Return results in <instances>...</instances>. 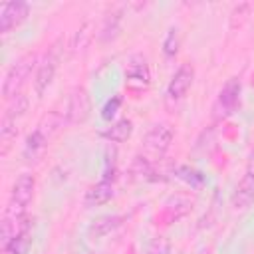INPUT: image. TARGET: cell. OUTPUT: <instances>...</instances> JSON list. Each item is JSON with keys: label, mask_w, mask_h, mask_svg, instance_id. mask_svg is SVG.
<instances>
[{"label": "cell", "mask_w": 254, "mask_h": 254, "mask_svg": "<svg viewBox=\"0 0 254 254\" xmlns=\"http://www.w3.org/2000/svg\"><path fill=\"white\" fill-rule=\"evenodd\" d=\"M58 50H50L36 67V75H34V91L38 97H44V93L50 89L54 77H56V69H58Z\"/></svg>", "instance_id": "cell-6"}, {"label": "cell", "mask_w": 254, "mask_h": 254, "mask_svg": "<svg viewBox=\"0 0 254 254\" xmlns=\"http://www.w3.org/2000/svg\"><path fill=\"white\" fill-rule=\"evenodd\" d=\"M240 93H242V83L238 77H230L222 89L218 91V97L212 105V115L214 119H226L232 113H236V109L240 107Z\"/></svg>", "instance_id": "cell-2"}, {"label": "cell", "mask_w": 254, "mask_h": 254, "mask_svg": "<svg viewBox=\"0 0 254 254\" xmlns=\"http://www.w3.org/2000/svg\"><path fill=\"white\" fill-rule=\"evenodd\" d=\"M198 254H208V250H202V252H198Z\"/></svg>", "instance_id": "cell-25"}, {"label": "cell", "mask_w": 254, "mask_h": 254, "mask_svg": "<svg viewBox=\"0 0 254 254\" xmlns=\"http://www.w3.org/2000/svg\"><path fill=\"white\" fill-rule=\"evenodd\" d=\"M113 181H105V179H101V181H97L93 187H89L87 189V192H85V196H83V204L87 206V208H91V206H101V204H105V202H109L111 198H113Z\"/></svg>", "instance_id": "cell-13"}, {"label": "cell", "mask_w": 254, "mask_h": 254, "mask_svg": "<svg viewBox=\"0 0 254 254\" xmlns=\"http://www.w3.org/2000/svg\"><path fill=\"white\" fill-rule=\"evenodd\" d=\"M151 83V71L149 64L143 56H133L125 69V85L127 91H131L135 97H139Z\"/></svg>", "instance_id": "cell-4"}, {"label": "cell", "mask_w": 254, "mask_h": 254, "mask_svg": "<svg viewBox=\"0 0 254 254\" xmlns=\"http://www.w3.org/2000/svg\"><path fill=\"white\" fill-rule=\"evenodd\" d=\"M123 222V216L119 214H101L97 218L91 220V224L87 226V236L91 240H99L107 234H111L113 230H117Z\"/></svg>", "instance_id": "cell-11"}, {"label": "cell", "mask_w": 254, "mask_h": 254, "mask_svg": "<svg viewBox=\"0 0 254 254\" xmlns=\"http://www.w3.org/2000/svg\"><path fill=\"white\" fill-rule=\"evenodd\" d=\"M18 135V127H16V121L14 119H8L2 115V127H0V143H2V155H8L10 147H12V141L16 139Z\"/></svg>", "instance_id": "cell-17"}, {"label": "cell", "mask_w": 254, "mask_h": 254, "mask_svg": "<svg viewBox=\"0 0 254 254\" xmlns=\"http://www.w3.org/2000/svg\"><path fill=\"white\" fill-rule=\"evenodd\" d=\"M145 254H171V240L167 236H157L147 246Z\"/></svg>", "instance_id": "cell-21"}, {"label": "cell", "mask_w": 254, "mask_h": 254, "mask_svg": "<svg viewBox=\"0 0 254 254\" xmlns=\"http://www.w3.org/2000/svg\"><path fill=\"white\" fill-rule=\"evenodd\" d=\"M34 190H36V179H34V175L22 173L14 181V185H12L10 200H8V206L6 208L18 210L22 214H28V206H30V202L34 198Z\"/></svg>", "instance_id": "cell-5"}, {"label": "cell", "mask_w": 254, "mask_h": 254, "mask_svg": "<svg viewBox=\"0 0 254 254\" xmlns=\"http://www.w3.org/2000/svg\"><path fill=\"white\" fill-rule=\"evenodd\" d=\"M177 50H179V34H177V30H175V28H171V30L167 32V36H165L163 52H165V56H167V58H171V56H175V54H177Z\"/></svg>", "instance_id": "cell-23"}, {"label": "cell", "mask_w": 254, "mask_h": 254, "mask_svg": "<svg viewBox=\"0 0 254 254\" xmlns=\"http://www.w3.org/2000/svg\"><path fill=\"white\" fill-rule=\"evenodd\" d=\"M32 242H34V236H32V218H28L22 228L16 232V236L2 248L4 254H28L30 248H32Z\"/></svg>", "instance_id": "cell-14"}, {"label": "cell", "mask_w": 254, "mask_h": 254, "mask_svg": "<svg viewBox=\"0 0 254 254\" xmlns=\"http://www.w3.org/2000/svg\"><path fill=\"white\" fill-rule=\"evenodd\" d=\"M173 143V129L167 123L153 125L145 135V149L155 157H163Z\"/></svg>", "instance_id": "cell-8"}, {"label": "cell", "mask_w": 254, "mask_h": 254, "mask_svg": "<svg viewBox=\"0 0 254 254\" xmlns=\"http://www.w3.org/2000/svg\"><path fill=\"white\" fill-rule=\"evenodd\" d=\"M30 14V4L24 0H14V2H6L0 10V32L2 34H10L12 30H16Z\"/></svg>", "instance_id": "cell-7"}, {"label": "cell", "mask_w": 254, "mask_h": 254, "mask_svg": "<svg viewBox=\"0 0 254 254\" xmlns=\"http://www.w3.org/2000/svg\"><path fill=\"white\" fill-rule=\"evenodd\" d=\"M248 167H254V147L250 151V159H248Z\"/></svg>", "instance_id": "cell-24"}, {"label": "cell", "mask_w": 254, "mask_h": 254, "mask_svg": "<svg viewBox=\"0 0 254 254\" xmlns=\"http://www.w3.org/2000/svg\"><path fill=\"white\" fill-rule=\"evenodd\" d=\"M119 26H121V12H111L105 16L103 26L99 30V40L101 42H111L115 40V36L119 34Z\"/></svg>", "instance_id": "cell-16"}, {"label": "cell", "mask_w": 254, "mask_h": 254, "mask_svg": "<svg viewBox=\"0 0 254 254\" xmlns=\"http://www.w3.org/2000/svg\"><path fill=\"white\" fill-rule=\"evenodd\" d=\"M28 103H30L28 97H26L24 93H20L18 97H14V99L8 101V105H6V109H4V117L18 121V119L28 111Z\"/></svg>", "instance_id": "cell-18"}, {"label": "cell", "mask_w": 254, "mask_h": 254, "mask_svg": "<svg viewBox=\"0 0 254 254\" xmlns=\"http://www.w3.org/2000/svg\"><path fill=\"white\" fill-rule=\"evenodd\" d=\"M194 79V67L190 64H183L171 77L169 85H167V99L169 101H181L187 91L190 89Z\"/></svg>", "instance_id": "cell-9"}, {"label": "cell", "mask_w": 254, "mask_h": 254, "mask_svg": "<svg viewBox=\"0 0 254 254\" xmlns=\"http://www.w3.org/2000/svg\"><path fill=\"white\" fill-rule=\"evenodd\" d=\"M252 202H254V167H248L230 196V204L234 210H246Z\"/></svg>", "instance_id": "cell-10"}, {"label": "cell", "mask_w": 254, "mask_h": 254, "mask_svg": "<svg viewBox=\"0 0 254 254\" xmlns=\"http://www.w3.org/2000/svg\"><path fill=\"white\" fill-rule=\"evenodd\" d=\"M131 133H133V121L125 117V119H117L111 127H107L101 133V137L107 139L109 143H123L131 137Z\"/></svg>", "instance_id": "cell-15"}, {"label": "cell", "mask_w": 254, "mask_h": 254, "mask_svg": "<svg viewBox=\"0 0 254 254\" xmlns=\"http://www.w3.org/2000/svg\"><path fill=\"white\" fill-rule=\"evenodd\" d=\"M121 103H123V97H121V95H113L111 99H107V103H105L103 109H101V119H103V121H111V119L115 117V113L119 111Z\"/></svg>", "instance_id": "cell-22"}, {"label": "cell", "mask_w": 254, "mask_h": 254, "mask_svg": "<svg viewBox=\"0 0 254 254\" xmlns=\"http://www.w3.org/2000/svg\"><path fill=\"white\" fill-rule=\"evenodd\" d=\"M38 67V56L28 52L24 56H20L6 71L4 75V83H2V95L6 101L18 97L26 85V81L30 79L32 71Z\"/></svg>", "instance_id": "cell-1"}, {"label": "cell", "mask_w": 254, "mask_h": 254, "mask_svg": "<svg viewBox=\"0 0 254 254\" xmlns=\"http://www.w3.org/2000/svg\"><path fill=\"white\" fill-rule=\"evenodd\" d=\"M91 115V97L89 91L85 87H73L67 99V107H65V117L64 123L65 125H81L89 119Z\"/></svg>", "instance_id": "cell-3"}, {"label": "cell", "mask_w": 254, "mask_h": 254, "mask_svg": "<svg viewBox=\"0 0 254 254\" xmlns=\"http://www.w3.org/2000/svg\"><path fill=\"white\" fill-rule=\"evenodd\" d=\"M175 175H177L181 181H185L187 185H190V187H198V185L204 183V177H202L198 171H194V169H190V167H187V165L177 167Z\"/></svg>", "instance_id": "cell-19"}, {"label": "cell", "mask_w": 254, "mask_h": 254, "mask_svg": "<svg viewBox=\"0 0 254 254\" xmlns=\"http://www.w3.org/2000/svg\"><path fill=\"white\" fill-rule=\"evenodd\" d=\"M115 157H117L115 149L107 147L105 149V161H103V175H101V179H105V181H113L115 179V163H117Z\"/></svg>", "instance_id": "cell-20"}, {"label": "cell", "mask_w": 254, "mask_h": 254, "mask_svg": "<svg viewBox=\"0 0 254 254\" xmlns=\"http://www.w3.org/2000/svg\"><path fill=\"white\" fill-rule=\"evenodd\" d=\"M48 139H50V133L40 125L36 127L28 137H26V143H24V159L28 163L32 161H38V157L44 153L46 145H48Z\"/></svg>", "instance_id": "cell-12"}]
</instances>
